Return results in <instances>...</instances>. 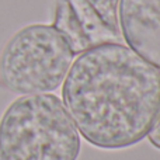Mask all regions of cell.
<instances>
[{"label":"cell","instance_id":"6da1fadb","mask_svg":"<svg viewBox=\"0 0 160 160\" xmlns=\"http://www.w3.org/2000/svg\"><path fill=\"white\" fill-rule=\"evenodd\" d=\"M62 102L90 145L125 149L143 141L158 119L160 70L128 45H100L73 61Z\"/></svg>","mask_w":160,"mask_h":160},{"label":"cell","instance_id":"7a4b0ae2","mask_svg":"<svg viewBox=\"0 0 160 160\" xmlns=\"http://www.w3.org/2000/svg\"><path fill=\"white\" fill-rule=\"evenodd\" d=\"M80 133L55 94L16 98L0 119V160H78Z\"/></svg>","mask_w":160,"mask_h":160},{"label":"cell","instance_id":"3957f363","mask_svg":"<svg viewBox=\"0 0 160 160\" xmlns=\"http://www.w3.org/2000/svg\"><path fill=\"white\" fill-rule=\"evenodd\" d=\"M75 58L70 45L53 25H27L3 48L0 82L22 96L52 93L62 86Z\"/></svg>","mask_w":160,"mask_h":160},{"label":"cell","instance_id":"277c9868","mask_svg":"<svg viewBox=\"0 0 160 160\" xmlns=\"http://www.w3.org/2000/svg\"><path fill=\"white\" fill-rule=\"evenodd\" d=\"M119 0H56L53 27L80 55L105 44H122Z\"/></svg>","mask_w":160,"mask_h":160},{"label":"cell","instance_id":"5b68a950","mask_svg":"<svg viewBox=\"0 0 160 160\" xmlns=\"http://www.w3.org/2000/svg\"><path fill=\"white\" fill-rule=\"evenodd\" d=\"M118 17L127 45L160 70V0H119Z\"/></svg>","mask_w":160,"mask_h":160},{"label":"cell","instance_id":"8992f818","mask_svg":"<svg viewBox=\"0 0 160 160\" xmlns=\"http://www.w3.org/2000/svg\"><path fill=\"white\" fill-rule=\"evenodd\" d=\"M149 142L153 145V146H156L158 149H160V114L158 117V119H156L155 125H153V128L150 129L149 132Z\"/></svg>","mask_w":160,"mask_h":160}]
</instances>
